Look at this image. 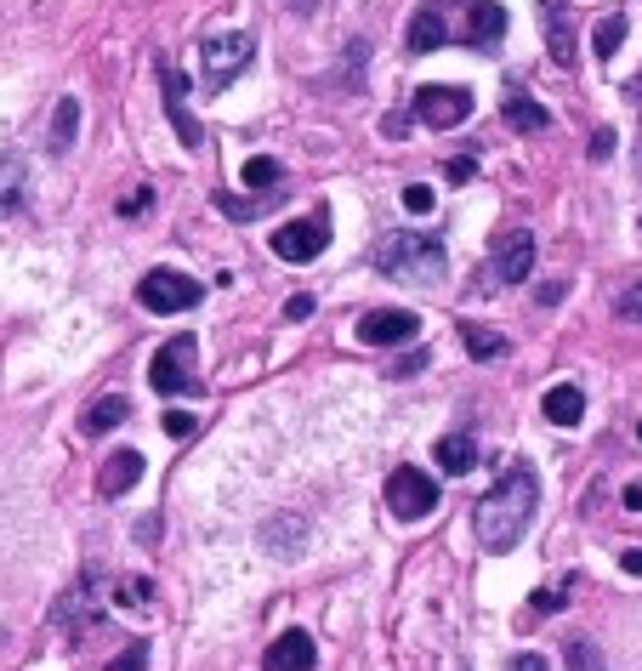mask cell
<instances>
[{"label": "cell", "mask_w": 642, "mask_h": 671, "mask_svg": "<svg viewBox=\"0 0 642 671\" xmlns=\"http://www.w3.org/2000/svg\"><path fill=\"white\" fill-rule=\"evenodd\" d=\"M461 342H466L472 359H500V353H506V336H495V330H484V324H461Z\"/></svg>", "instance_id": "cb8c5ba5"}, {"label": "cell", "mask_w": 642, "mask_h": 671, "mask_svg": "<svg viewBox=\"0 0 642 671\" xmlns=\"http://www.w3.org/2000/svg\"><path fill=\"white\" fill-rule=\"evenodd\" d=\"M472 172H478L472 160H450V165H444V177H450V183H472Z\"/></svg>", "instance_id": "836d02e7"}, {"label": "cell", "mask_w": 642, "mask_h": 671, "mask_svg": "<svg viewBox=\"0 0 642 671\" xmlns=\"http://www.w3.org/2000/svg\"><path fill=\"white\" fill-rule=\"evenodd\" d=\"M125 416H131L125 398H97V405L80 416V432H86V439H103V432H114Z\"/></svg>", "instance_id": "d6986e66"}, {"label": "cell", "mask_w": 642, "mask_h": 671, "mask_svg": "<svg viewBox=\"0 0 642 671\" xmlns=\"http://www.w3.org/2000/svg\"><path fill=\"white\" fill-rule=\"evenodd\" d=\"M506 671H546V660H540V654H512Z\"/></svg>", "instance_id": "8d00e7d4"}, {"label": "cell", "mask_w": 642, "mask_h": 671, "mask_svg": "<svg viewBox=\"0 0 642 671\" xmlns=\"http://www.w3.org/2000/svg\"><path fill=\"white\" fill-rule=\"evenodd\" d=\"M120 603H125V609H143V603H154V581H120Z\"/></svg>", "instance_id": "83f0119b"}, {"label": "cell", "mask_w": 642, "mask_h": 671, "mask_svg": "<svg viewBox=\"0 0 642 671\" xmlns=\"http://www.w3.org/2000/svg\"><path fill=\"white\" fill-rule=\"evenodd\" d=\"M387 507L403 518V524H421L432 507H438V484L421 473V466H398L387 479Z\"/></svg>", "instance_id": "52a82bcc"}, {"label": "cell", "mask_w": 642, "mask_h": 671, "mask_svg": "<svg viewBox=\"0 0 642 671\" xmlns=\"http://www.w3.org/2000/svg\"><path fill=\"white\" fill-rule=\"evenodd\" d=\"M251 52H256V41L245 35V29H228V35H211L206 41V86L211 91H222L233 75H245V63H251Z\"/></svg>", "instance_id": "8992f818"}, {"label": "cell", "mask_w": 642, "mask_h": 671, "mask_svg": "<svg viewBox=\"0 0 642 671\" xmlns=\"http://www.w3.org/2000/svg\"><path fill=\"white\" fill-rule=\"evenodd\" d=\"M416 330H421V319L410 308H369L358 319V342L364 348H398V342H416Z\"/></svg>", "instance_id": "4fadbf2b"}, {"label": "cell", "mask_w": 642, "mask_h": 671, "mask_svg": "<svg viewBox=\"0 0 642 671\" xmlns=\"http://www.w3.org/2000/svg\"><path fill=\"white\" fill-rule=\"evenodd\" d=\"M75 131H80V97H57V114H52V154H69V148H75Z\"/></svg>", "instance_id": "ffe728a7"}, {"label": "cell", "mask_w": 642, "mask_h": 671, "mask_svg": "<svg viewBox=\"0 0 642 671\" xmlns=\"http://www.w3.org/2000/svg\"><path fill=\"white\" fill-rule=\"evenodd\" d=\"M438 466H444L450 479L472 473V466H478V444H472L466 432H450V439H438Z\"/></svg>", "instance_id": "ac0fdd59"}, {"label": "cell", "mask_w": 642, "mask_h": 671, "mask_svg": "<svg viewBox=\"0 0 642 671\" xmlns=\"http://www.w3.org/2000/svg\"><path fill=\"white\" fill-rule=\"evenodd\" d=\"M540 416H546L552 427H574V421L586 416V393L563 382V387H552V393H546V405H540Z\"/></svg>", "instance_id": "e0dca14e"}, {"label": "cell", "mask_w": 642, "mask_h": 671, "mask_svg": "<svg viewBox=\"0 0 642 671\" xmlns=\"http://www.w3.org/2000/svg\"><path fill=\"white\" fill-rule=\"evenodd\" d=\"M563 296H568V285H563V279H557V285H540V290H534V301H540V308H546V301H563Z\"/></svg>", "instance_id": "74e56055"}, {"label": "cell", "mask_w": 642, "mask_h": 671, "mask_svg": "<svg viewBox=\"0 0 642 671\" xmlns=\"http://www.w3.org/2000/svg\"><path fill=\"white\" fill-rule=\"evenodd\" d=\"M620 569H626V575H642V547H631V552L620 558Z\"/></svg>", "instance_id": "ab89813d"}, {"label": "cell", "mask_w": 642, "mask_h": 671, "mask_svg": "<svg viewBox=\"0 0 642 671\" xmlns=\"http://www.w3.org/2000/svg\"><path fill=\"white\" fill-rule=\"evenodd\" d=\"M109 671H148V649H143V644H131L125 654L109 660Z\"/></svg>", "instance_id": "f546056e"}, {"label": "cell", "mask_w": 642, "mask_h": 671, "mask_svg": "<svg viewBox=\"0 0 642 671\" xmlns=\"http://www.w3.org/2000/svg\"><path fill=\"white\" fill-rule=\"evenodd\" d=\"M615 314H620L626 324H642V279H637V285H631V290L615 301Z\"/></svg>", "instance_id": "f1b7e54d"}, {"label": "cell", "mask_w": 642, "mask_h": 671, "mask_svg": "<svg viewBox=\"0 0 642 671\" xmlns=\"http://www.w3.org/2000/svg\"><path fill=\"white\" fill-rule=\"evenodd\" d=\"M193 427H199V421H193L188 410H171V416H165V432H171V439H193Z\"/></svg>", "instance_id": "1f68e13d"}, {"label": "cell", "mask_w": 642, "mask_h": 671, "mask_svg": "<svg viewBox=\"0 0 642 671\" xmlns=\"http://www.w3.org/2000/svg\"><path fill=\"white\" fill-rule=\"evenodd\" d=\"M301 535H308V518H279V524L262 529V541L274 547L279 558H296V552H301Z\"/></svg>", "instance_id": "44dd1931"}, {"label": "cell", "mask_w": 642, "mask_h": 671, "mask_svg": "<svg viewBox=\"0 0 642 671\" xmlns=\"http://www.w3.org/2000/svg\"><path fill=\"white\" fill-rule=\"evenodd\" d=\"M376 267L403 285H438L450 274V251L438 233H387L376 245Z\"/></svg>", "instance_id": "7a4b0ae2"}, {"label": "cell", "mask_w": 642, "mask_h": 671, "mask_svg": "<svg viewBox=\"0 0 642 671\" xmlns=\"http://www.w3.org/2000/svg\"><path fill=\"white\" fill-rule=\"evenodd\" d=\"M416 371H427V353H410V359L392 364V376H416Z\"/></svg>", "instance_id": "d590c367"}, {"label": "cell", "mask_w": 642, "mask_h": 671, "mask_svg": "<svg viewBox=\"0 0 642 671\" xmlns=\"http://www.w3.org/2000/svg\"><path fill=\"white\" fill-rule=\"evenodd\" d=\"M154 75H159L165 114H171L177 138H182V148H199V143H206V131H199V120H193V109H188V80L177 75V63H171V57H154Z\"/></svg>", "instance_id": "30bf717a"}, {"label": "cell", "mask_w": 642, "mask_h": 671, "mask_svg": "<svg viewBox=\"0 0 642 671\" xmlns=\"http://www.w3.org/2000/svg\"><path fill=\"white\" fill-rule=\"evenodd\" d=\"M626 507H631V513H642V484H631V490H626Z\"/></svg>", "instance_id": "60d3db41"}, {"label": "cell", "mask_w": 642, "mask_h": 671, "mask_svg": "<svg viewBox=\"0 0 642 671\" xmlns=\"http://www.w3.org/2000/svg\"><path fill=\"white\" fill-rule=\"evenodd\" d=\"M23 188H29L23 154H0V217H12V211L23 206Z\"/></svg>", "instance_id": "2e32d148"}, {"label": "cell", "mask_w": 642, "mask_h": 671, "mask_svg": "<svg viewBox=\"0 0 642 671\" xmlns=\"http://www.w3.org/2000/svg\"><path fill=\"white\" fill-rule=\"evenodd\" d=\"M199 296H206V285L177 274V267H154V274L137 279V301L148 314H188V308H199Z\"/></svg>", "instance_id": "277c9868"}, {"label": "cell", "mask_w": 642, "mask_h": 671, "mask_svg": "<svg viewBox=\"0 0 642 671\" xmlns=\"http://www.w3.org/2000/svg\"><path fill=\"white\" fill-rule=\"evenodd\" d=\"M143 473H148V455L143 450H114L103 461V479H97V490H103V495H125V490H137Z\"/></svg>", "instance_id": "9a60e30c"}, {"label": "cell", "mask_w": 642, "mask_h": 671, "mask_svg": "<svg viewBox=\"0 0 642 671\" xmlns=\"http://www.w3.org/2000/svg\"><path fill=\"white\" fill-rule=\"evenodd\" d=\"M324 245H330V217H324V211L274 228V256H279V262H313Z\"/></svg>", "instance_id": "8fae6325"}, {"label": "cell", "mask_w": 642, "mask_h": 671, "mask_svg": "<svg viewBox=\"0 0 642 671\" xmlns=\"http://www.w3.org/2000/svg\"><path fill=\"white\" fill-rule=\"evenodd\" d=\"M472 91L466 86H421L416 91V114L432 125V131H455V125H466L472 120Z\"/></svg>", "instance_id": "9c48e42d"}, {"label": "cell", "mask_w": 642, "mask_h": 671, "mask_svg": "<svg viewBox=\"0 0 642 671\" xmlns=\"http://www.w3.org/2000/svg\"><path fill=\"white\" fill-rule=\"evenodd\" d=\"M506 120H512L518 131H546V125H552V114L540 109L534 97H523V91H512V97H506Z\"/></svg>", "instance_id": "7402d4cb"}, {"label": "cell", "mask_w": 642, "mask_h": 671, "mask_svg": "<svg viewBox=\"0 0 642 671\" xmlns=\"http://www.w3.org/2000/svg\"><path fill=\"white\" fill-rule=\"evenodd\" d=\"M438 206V194L427 188V183H410V188H403V211H410V217H427Z\"/></svg>", "instance_id": "4316f807"}, {"label": "cell", "mask_w": 642, "mask_h": 671, "mask_svg": "<svg viewBox=\"0 0 642 671\" xmlns=\"http://www.w3.org/2000/svg\"><path fill=\"white\" fill-rule=\"evenodd\" d=\"M534 609H540V615H557V609H563V597H557V592H540V597H534Z\"/></svg>", "instance_id": "f35d334b"}, {"label": "cell", "mask_w": 642, "mask_h": 671, "mask_svg": "<svg viewBox=\"0 0 642 671\" xmlns=\"http://www.w3.org/2000/svg\"><path fill=\"white\" fill-rule=\"evenodd\" d=\"M262 666H267V671H313V666H319V644H313L301 626H290V631L274 637V649H267Z\"/></svg>", "instance_id": "5bb4252c"}, {"label": "cell", "mask_w": 642, "mask_h": 671, "mask_svg": "<svg viewBox=\"0 0 642 671\" xmlns=\"http://www.w3.org/2000/svg\"><path fill=\"white\" fill-rule=\"evenodd\" d=\"M148 382H154V393H199L206 382L193 376V336H171V342H165L159 353H154V364H148Z\"/></svg>", "instance_id": "5b68a950"}, {"label": "cell", "mask_w": 642, "mask_h": 671, "mask_svg": "<svg viewBox=\"0 0 642 671\" xmlns=\"http://www.w3.org/2000/svg\"><path fill=\"white\" fill-rule=\"evenodd\" d=\"M534 507H540L534 466H506L500 484L478 501V541L489 552H512L529 535V524H534Z\"/></svg>", "instance_id": "6da1fadb"}, {"label": "cell", "mask_w": 642, "mask_h": 671, "mask_svg": "<svg viewBox=\"0 0 642 671\" xmlns=\"http://www.w3.org/2000/svg\"><path fill=\"white\" fill-rule=\"evenodd\" d=\"M563 660H568V671H608V660L597 654L591 637H568V644H563Z\"/></svg>", "instance_id": "484cf974"}, {"label": "cell", "mask_w": 642, "mask_h": 671, "mask_svg": "<svg viewBox=\"0 0 642 671\" xmlns=\"http://www.w3.org/2000/svg\"><path fill=\"white\" fill-rule=\"evenodd\" d=\"M313 314V296H290L285 301V319H308Z\"/></svg>", "instance_id": "e575fe53"}, {"label": "cell", "mask_w": 642, "mask_h": 671, "mask_svg": "<svg viewBox=\"0 0 642 671\" xmlns=\"http://www.w3.org/2000/svg\"><path fill=\"white\" fill-rule=\"evenodd\" d=\"M438 23V41H455V46H472V52H489L500 46L506 35V12L489 7V0H421Z\"/></svg>", "instance_id": "3957f363"}, {"label": "cell", "mask_w": 642, "mask_h": 671, "mask_svg": "<svg viewBox=\"0 0 642 671\" xmlns=\"http://www.w3.org/2000/svg\"><path fill=\"white\" fill-rule=\"evenodd\" d=\"M148 206H154V194H148V188H137V194H125V199H120V211H125V217H131V211H148Z\"/></svg>", "instance_id": "d6a6232c"}, {"label": "cell", "mask_w": 642, "mask_h": 671, "mask_svg": "<svg viewBox=\"0 0 642 671\" xmlns=\"http://www.w3.org/2000/svg\"><path fill=\"white\" fill-rule=\"evenodd\" d=\"M620 41H626V12H608V18H597V29H591V52L608 63L620 52Z\"/></svg>", "instance_id": "603a6c76"}, {"label": "cell", "mask_w": 642, "mask_h": 671, "mask_svg": "<svg viewBox=\"0 0 642 671\" xmlns=\"http://www.w3.org/2000/svg\"><path fill=\"white\" fill-rule=\"evenodd\" d=\"M540 35H546V52H552L557 69H574V63H580V35H574L568 0H540Z\"/></svg>", "instance_id": "7c38bea8"}, {"label": "cell", "mask_w": 642, "mask_h": 671, "mask_svg": "<svg viewBox=\"0 0 642 671\" xmlns=\"http://www.w3.org/2000/svg\"><path fill=\"white\" fill-rule=\"evenodd\" d=\"M586 154H591V160H608V154H615V131L597 125V131H591V143H586Z\"/></svg>", "instance_id": "4dcf8cb0"}, {"label": "cell", "mask_w": 642, "mask_h": 671, "mask_svg": "<svg viewBox=\"0 0 642 671\" xmlns=\"http://www.w3.org/2000/svg\"><path fill=\"white\" fill-rule=\"evenodd\" d=\"M245 183H251V188H262V194H279L285 165H279V160H267V154H256V160H245Z\"/></svg>", "instance_id": "d4e9b609"}, {"label": "cell", "mask_w": 642, "mask_h": 671, "mask_svg": "<svg viewBox=\"0 0 642 671\" xmlns=\"http://www.w3.org/2000/svg\"><path fill=\"white\" fill-rule=\"evenodd\" d=\"M529 267H534V233L529 228H512V233H500L495 251H489V290L495 285H523L529 279Z\"/></svg>", "instance_id": "ba28073f"}]
</instances>
